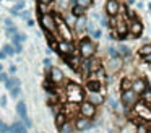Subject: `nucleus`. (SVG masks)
Wrapping results in <instances>:
<instances>
[{"mask_svg":"<svg viewBox=\"0 0 151 133\" xmlns=\"http://www.w3.org/2000/svg\"><path fill=\"white\" fill-rule=\"evenodd\" d=\"M88 102L93 104V106H101V104H104V96H102L101 93H89L88 94Z\"/></svg>","mask_w":151,"mask_h":133,"instance_id":"9b49d317","label":"nucleus"},{"mask_svg":"<svg viewBox=\"0 0 151 133\" xmlns=\"http://www.w3.org/2000/svg\"><path fill=\"white\" fill-rule=\"evenodd\" d=\"M2 71H4V67H2V63H0V73H2Z\"/></svg>","mask_w":151,"mask_h":133,"instance_id":"603ef678","label":"nucleus"},{"mask_svg":"<svg viewBox=\"0 0 151 133\" xmlns=\"http://www.w3.org/2000/svg\"><path fill=\"white\" fill-rule=\"evenodd\" d=\"M143 60L146 62V63H151V54H148V55H145L143 57Z\"/></svg>","mask_w":151,"mask_h":133,"instance_id":"49530a36","label":"nucleus"},{"mask_svg":"<svg viewBox=\"0 0 151 133\" xmlns=\"http://www.w3.org/2000/svg\"><path fill=\"white\" fill-rule=\"evenodd\" d=\"M94 125H96L94 122H91L89 119H85V117H78V119L73 122V127H75L76 132H86V130L93 128Z\"/></svg>","mask_w":151,"mask_h":133,"instance_id":"7ed1b4c3","label":"nucleus"},{"mask_svg":"<svg viewBox=\"0 0 151 133\" xmlns=\"http://www.w3.org/2000/svg\"><path fill=\"white\" fill-rule=\"evenodd\" d=\"M65 122H67V117H65V114H63V112H59V114L55 115V123H57V127H62Z\"/></svg>","mask_w":151,"mask_h":133,"instance_id":"b1692460","label":"nucleus"},{"mask_svg":"<svg viewBox=\"0 0 151 133\" xmlns=\"http://www.w3.org/2000/svg\"><path fill=\"white\" fill-rule=\"evenodd\" d=\"M8 133H28V130L24 128L23 122H15V123H12V125H10Z\"/></svg>","mask_w":151,"mask_h":133,"instance_id":"dca6fc26","label":"nucleus"},{"mask_svg":"<svg viewBox=\"0 0 151 133\" xmlns=\"http://www.w3.org/2000/svg\"><path fill=\"white\" fill-rule=\"evenodd\" d=\"M20 16H21L23 19H28V18H29V12H23V13H20Z\"/></svg>","mask_w":151,"mask_h":133,"instance_id":"a18cd8bd","label":"nucleus"},{"mask_svg":"<svg viewBox=\"0 0 151 133\" xmlns=\"http://www.w3.org/2000/svg\"><path fill=\"white\" fill-rule=\"evenodd\" d=\"M88 89H89V93H99V89H101V83H99L98 80H91V81H88Z\"/></svg>","mask_w":151,"mask_h":133,"instance_id":"6ab92c4d","label":"nucleus"},{"mask_svg":"<svg viewBox=\"0 0 151 133\" xmlns=\"http://www.w3.org/2000/svg\"><path fill=\"white\" fill-rule=\"evenodd\" d=\"M17 34H18L17 26H12V28H7V36H8V37H13V36H17Z\"/></svg>","mask_w":151,"mask_h":133,"instance_id":"7c9ffc66","label":"nucleus"},{"mask_svg":"<svg viewBox=\"0 0 151 133\" xmlns=\"http://www.w3.org/2000/svg\"><path fill=\"white\" fill-rule=\"evenodd\" d=\"M80 114H81V117H85V119H93V117L96 115V107L93 106V104H89L88 101H85V102H81V106H80Z\"/></svg>","mask_w":151,"mask_h":133,"instance_id":"423d86ee","label":"nucleus"},{"mask_svg":"<svg viewBox=\"0 0 151 133\" xmlns=\"http://www.w3.org/2000/svg\"><path fill=\"white\" fill-rule=\"evenodd\" d=\"M67 99H68L70 102H80V101L83 99L81 88L75 83H70L68 86H67Z\"/></svg>","mask_w":151,"mask_h":133,"instance_id":"f257e3e1","label":"nucleus"},{"mask_svg":"<svg viewBox=\"0 0 151 133\" xmlns=\"http://www.w3.org/2000/svg\"><path fill=\"white\" fill-rule=\"evenodd\" d=\"M128 31L132 32V36H133V37H138V36L141 34V31H143V24H141L140 21H137V19H135V21L130 24Z\"/></svg>","mask_w":151,"mask_h":133,"instance_id":"2eb2a0df","label":"nucleus"},{"mask_svg":"<svg viewBox=\"0 0 151 133\" xmlns=\"http://www.w3.org/2000/svg\"><path fill=\"white\" fill-rule=\"evenodd\" d=\"M4 52H5V55H7V57H12V55L15 54V49H13V45H5L4 47Z\"/></svg>","mask_w":151,"mask_h":133,"instance_id":"cd10ccee","label":"nucleus"},{"mask_svg":"<svg viewBox=\"0 0 151 133\" xmlns=\"http://www.w3.org/2000/svg\"><path fill=\"white\" fill-rule=\"evenodd\" d=\"M55 47H57V50H59L60 54H63V55H72L73 50H75L73 44H72V42H68V41H60V42H57Z\"/></svg>","mask_w":151,"mask_h":133,"instance_id":"1a4fd4ad","label":"nucleus"},{"mask_svg":"<svg viewBox=\"0 0 151 133\" xmlns=\"http://www.w3.org/2000/svg\"><path fill=\"white\" fill-rule=\"evenodd\" d=\"M128 89H132V81L125 78V80H122V93H124V91H128Z\"/></svg>","mask_w":151,"mask_h":133,"instance_id":"a878e982","label":"nucleus"},{"mask_svg":"<svg viewBox=\"0 0 151 133\" xmlns=\"http://www.w3.org/2000/svg\"><path fill=\"white\" fill-rule=\"evenodd\" d=\"M0 106H2V107H5V106H7V97H5V96H2V97H0Z\"/></svg>","mask_w":151,"mask_h":133,"instance_id":"c03bdc74","label":"nucleus"},{"mask_svg":"<svg viewBox=\"0 0 151 133\" xmlns=\"http://www.w3.org/2000/svg\"><path fill=\"white\" fill-rule=\"evenodd\" d=\"M137 102H138V94H135L132 89L122 93V104L125 107H133Z\"/></svg>","mask_w":151,"mask_h":133,"instance_id":"20e7f679","label":"nucleus"},{"mask_svg":"<svg viewBox=\"0 0 151 133\" xmlns=\"http://www.w3.org/2000/svg\"><path fill=\"white\" fill-rule=\"evenodd\" d=\"M96 52V45L93 44L89 39H83L80 42V54H81L83 58H91Z\"/></svg>","mask_w":151,"mask_h":133,"instance_id":"f03ea898","label":"nucleus"},{"mask_svg":"<svg viewBox=\"0 0 151 133\" xmlns=\"http://www.w3.org/2000/svg\"><path fill=\"white\" fill-rule=\"evenodd\" d=\"M93 3V0H76V5H80V6H83V8H88L89 5Z\"/></svg>","mask_w":151,"mask_h":133,"instance_id":"c756f323","label":"nucleus"},{"mask_svg":"<svg viewBox=\"0 0 151 133\" xmlns=\"http://www.w3.org/2000/svg\"><path fill=\"white\" fill-rule=\"evenodd\" d=\"M49 80H50V83H52V84L63 83V80H65L63 71L60 70V68H57V67H50V70H49Z\"/></svg>","mask_w":151,"mask_h":133,"instance_id":"39448f33","label":"nucleus"},{"mask_svg":"<svg viewBox=\"0 0 151 133\" xmlns=\"http://www.w3.org/2000/svg\"><path fill=\"white\" fill-rule=\"evenodd\" d=\"M37 8H39L41 15H47V10H49L50 6L49 5H42V3H37Z\"/></svg>","mask_w":151,"mask_h":133,"instance_id":"473e14b6","label":"nucleus"},{"mask_svg":"<svg viewBox=\"0 0 151 133\" xmlns=\"http://www.w3.org/2000/svg\"><path fill=\"white\" fill-rule=\"evenodd\" d=\"M109 104H111V106L114 107V109H117V102H115L114 99H111V101H109Z\"/></svg>","mask_w":151,"mask_h":133,"instance_id":"de8ad7c7","label":"nucleus"},{"mask_svg":"<svg viewBox=\"0 0 151 133\" xmlns=\"http://www.w3.org/2000/svg\"><path fill=\"white\" fill-rule=\"evenodd\" d=\"M44 67H47V68L50 67V60H49V58H46V60H44Z\"/></svg>","mask_w":151,"mask_h":133,"instance_id":"09e8293b","label":"nucleus"},{"mask_svg":"<svg viewBox=\"0 0 151 133\" xmlns=\"http://www.w3.org/2000/svg\"><path fill=\"white\" fill-rule=\"evenodd\" d=\"M7 80H8V75L2 71V73H0V81H2V83H5V81H7Z\"/></svg>","mask_w":151,"mask_h":133,"instance_id":"a19ab883","label":"nucleus"},{"mask_svg":"<svg viewBox=\"0 0 151 133\" xmlns=\"http://www.w3.org/2000/svg\"><path fill=\"white\" fill-rule=\"evenodd\" d=\"M86 26H88V19H86V16H78L75 21V31L76 32H85L86 31Z\"/></svg>","mask_w":151,"mask_h":133,"instance_id":"4468645a","label":"nucleus"},{"mask_svg":"<svg viewBox=\"0 0 151 133\" xmlns=\"http://www.w3.org/2000/svg\"><path fill=\"white\" fill-rule=\"evenodd\" d=\"M148 132V128L145 125H138L137 127V133H146Z\"/></svg>","mask_w":151,"mask_h":133,"instance_id":"e433bc0d","label":"nucleus"},{"mask_svg":"<svg viewBox=\"0 0 151 133\" xmlns=\"http://www.w3.org/2000/svg\"><path fill=\"white\" fill-rule=\"evenodd\" d=\"M18 2H21V0H18Z\"/></svg>","mask_w":151,"mask_h":133,"instance_id":"6e6d98bb","label":"nucleus"},{"mask_svg":"<svg viewBox=\"0 0 151 133\" xmlns=\"http://www.w3.org/2000/svg\"><path fill=\"white\" fill-rule=\"evenodd\" d=\"M119 54H122V55H124V57H128V55H130V50H128V47H125V45L124 44H120V45H119Z\"/></svg>","mask_w":151,"mask_h":133,"instance_id":"bb28decb","label":"nucleus"},{"mask_svg":"<svg viewBox=\"0 0 151 133\" xmlns=\"http://www.w3.org/2000/svg\"><path fill=\"white\" fill-rule=\"evenodd\" d=\"M146 133H151V132H150V130H148V132H146Z\"/></svg>","mask_w":151,"mask_h":133,"instance_id":"864d4df0","label":"nucleus"},{"mask_svg":"<svg viewBox=\"0 0 151 133\" xmlns=\"http://www.w3.org/2000/svg\"><path fill=\"white\" fill-rule=\"evenodd\" d=\"M8 130H10V127H8V125H5L4 122L0 123V133H8Z\"/></svg>","mask_w":151,"mask_h":133,"instance_id":"c9c22d12","label":"nucleus"},{"mask_svg":"<svg viewBox=\"0 0 151 133\" xmlns=\"http://www.w3.org/2000/svg\"><path fill=\"white\" fill-rule=\"evenodd\" d=\"M109 55H111V58H114V57H119V52L115 50V49H109Z\"/></svg>","mask_w":151,"mask_h":133,"instance_id":"4c0bfd02","label":"nucleus"},{"mask_svg":"<svg viewBox=\"0 0 151 133\" xmlns=\"http://www.w3.org/2000/svg\"><path fill=\"white\" fill-rule=\"evenodd\" d=\"M37 3H42V5H52V0H37Z\"/></svg>","mask_w":151,"mask_h":133,"instance_id":"79ce46f5","label":"nucleus"},{"mask_svg":"<svg viewBox=\"0 0 151 133\" xmlns=\"http://www.w3.org/2000/svg\"><path fill=\"white\" fill-rule=\"evenodd\" d=\"M17 86H20V80H18L17 76H8V80L5 81V88L10 91V89H13V88H17Z\"/></svg>","mask_w":151,"mask_h":133,"instance_id":"a211bd4d","label":"nucleus"},{"mask_svg":"<svg viewBox=\"0 0 151 133\" xmlns=\"http://www.w3.org/2000/svg\"><path fill=\"white\" fill-rule=\"evenodd\" d=\"M141 97H143L145 101H148V102H151V89H150V88H146V89L143 91V94H141Z\"/></svg>","mask_w":151,"mask_h":133,"instance_id":"2f4dec72","label":"nucleus"},{"mask_svg":"<svg viewBox=\"0 0 151 133\" xmlns=\"http://www.w3.org/2000/svg\"><path fill=\"white\" fill-rule=\"evenodd\" d=\"M138 54H140L141 57H145V55L151 54V44H145L143 47H140V50H138Z\"/></svg>","mask_w":151,"mask_h":133,"instance_id":"393cba45","label":"nucleus"},{"mask_svg":"<svg viewBox=\"0 0 151 133\" xmlns=\"http://www.w3.org/2000/svg\"><path fill=\"white\" fill-rule=\"evenodd\" d=\"M5 26H7V28H12V26H15V24H13V21H12L10 18H7L5 19Z\"/></svg>","mask_w":151,"mask_h":133,"instance_id":"37998d69","label":"nucleus"},{"mask_svg":"<svg viewBox=\"0 0 151 133\" xmlns=\"http://www.w3.org/2000/svg\"><path fill=\"white\" fill-rule=\"evenodd\" d=\"M20 93H21V88H20V86L10 89V96H12V97H18V96H20Z\"/></svg>","mask_w":151,"mask_h":133,"instance_id":"72a5a7b5","label":"nucleus"},{"mask_svg":"<svg viewBox=\"0 0 151 133\" xmlns=\"http://www.w3.org/2000/svg\"><path fill=\"white\" fill-rule=\"evenodd\" d=\"M150 10H151V3H150Z\"/></svg>","mask_w":151,"mask_h":133,"instance_id":"5fc2aeb1","label":"nucleus"},{"mask_svg":"<svg viewBox=\"0 0 151 133\" xmlns=\"http://www.w3.org/2000/svg\"><path fill=\"white\" fill-rule=\"evenodd\" d=\"M8 71H10V75H12V76H15V73H17V65H10Z\"/></svg>","mask_w":151,"mask_h":133,"instance_id":"ea45409f","label":"nucleus"},{"mask_svg":"<svg viewBox=\"0 0 151 133\" xmlns=\"http://www.w3.org/2000/svg\"><path fill=\"white\" fill-rule=\"evenodd\" d=\"M146 89V81L145 80H135L133 83H132V91H133L135 94H143V91Z\"/></svg>","mask_w":151,"mask_h":133,"instance_id":"ddd939ff","label":"nucleus"},{"mask_svg":"<svg viewBox=\"0 0 151 133\" xmlns=\"http://www.w3.org/2000/svg\"><path fill=\"white\" fill-rule=\"evenodd\" d=\"M72 15L76 16V18H78V16H83V15H85V8L80 6V5H73L72 6Z\"/></svg>","mask_w":151,"mask_h":133,"instance_id":"4be33fe9","label":"nucleus"},{"mask_svg":"<svg viewBox=\"0 0 151 133\" xmlns=\"http://www.w3.org/2000/svg\"><path fill=\"white\" fill-rule=\"evenodd\" d=\"M122 65H124V62H122L120 57L109 58V62H107V70H111V71H119V70L122 68Z\"/></svg>","mask_w":151,"mask_h":133,"instance_id":"f8f14e48","label":"nucleus"},{"mask_svg":"<svg viewBox=\"0 0 151 133\" xmlns=\"http://www.w3.org/2000/svg\"><path fill=\"white\" fill-rule=\"evenodd\" d=\"M80 68H81L83 75L89 73V58H83V60H81V63H80Z\"/></svg>","mask_w":151,"mask_h":133,"instance_id":"5701e85b","label":"nucleus"},{"mask_svg":"<svg viewBox=\"0 0 151 133\" xmlns=\"http://www.w3.org/2000/svg\"><path fill=\"white\" fill-rule=\"evenodd\" d=\"M23 8H24V2L21 0V2H18L17 5L12 8V13H17V15H18V12H20V10H23Z\"/></svg>","mask_w":151,"mask_h":133,"instance_id":"c85d7f7f","label":"nucleus"},{"mask_svg":"<svg viewBox=\"0 0 151 133\" xmlns=\"http://www.w3.org/2000/svg\"><path fill=\"white\" fill-rule=\"evenodd\" d=\"M91 36L94 39H99V37H101V31H99V29H94V31L91 32Z\"/></svg>","mask_w":151,"mask_h":133,"instance_id":"58836bf2","label":"nucleus"},{"mask_svg":"<svg viewBox=\"0 0 151 133\" xmlns=\"http://www.w3.org/2000/svg\"><path fill=\"white\" fill-rule=\"evenodd\" d=\"M65 60L68 62V63L72 65L73 68L80 67V58H78V57H75V55H73V54H72V55H67V57H65Z\"/></svg>","mask_w":151,"mask_h":133,"instance_id":"412c9836","label":"nucleus"},{"mask_svg":"<svg viewBox=\"0 0 151 133\" xmlns=\"http://www.w3.org/2000/svg\"><path fill=\"white\" fill-rule=\"evenodd\" d=\"M17 112H18V117H20L21 120H24L28 117V110H26V104H24V101H20V102L17 104Z\"/></svg>","mask_w":151,"mask_h":133,"instance_id":"f3484780","label":"nucleus"},{"mask_svg":"<svg viewBox=\"0 0 151 133\" xmlns=\"http://www.w3.org/2000/svg\"><path fill=\"white\" fill-rule=\"evenodd\" d=\"M55 24H57V31H59L60 34L63 36V41H68V42H72L73 36H72V32L68 31V26H67L65 23H63L62 19H60V18H55Z\"/></svg>","mask_w":151,"mask_h":133,"instance_id":"0eeeda50","label":"nucleus"},{"mask_svg":"<svg viewBox=\"0 0 151 133\" xmlns=\"http://www.w3.org/2000/svg\"><path fill=\"white\" fill-rule=\"evenodd\" d=\"M41 26L47 31H57V24H55V18L47 13V15H41Z\"/></svg>","mask_w":151,"mask_h":133,"instance_id":"6e6552de","label":"nucleus"},{"mask_svg":"<svg viewBox=\"0 0 151 133\" xmlns=\"http://www.w3.org/2000/svg\"><path fill=\"white\" fill-rule=\"evenodd\" d=\"M21 122H23V125H24V128H33V120L29 119V117H26V119L24 120H21Z\"/></svg>","mask_w":151,"mask_h":133,"instance_id":"f704fd0d","label":"nucleus"},{"mask_svg":"<svg viewBox=\"0 0 151 133\" xmlns=\"http://www.w3.org/2000/svg\"><path fill=\"white\" fill-rule=\"evenodd\" d=\"M119 2L117 0H107L106 2V13H107L109 16H115L119 13Z\"/></svg>","mask_w":151,"mask_h":133,"instance_id":"9d476101","label":"nucleus"},{"mask_svg":"<svg viewBox=\"0 0 151 133\" xmlns=\"http://www.w3.org/2000/svg\"><path fill=\"white\" fill-rule=\"evenodd\" d=\"M4 58H7V55H5L4 50H0V60H4Z\"/></svg>","mask_w":151,"mask_h":133,"instance_id":"8fccbe9b","label":"nucleus"},{"mask_svg":"<svg viewBox=\"0 0 151 133\" xmlns=\"http://www.w3.org/2000/svg\"><path fill=\"white\" fill-rule=\"evenodd\" d=\"M59 132L60 133H73L75 132V127H73L72 122H65L62 127H59Z\"/></svg>","mask_w":151,"mask_h":133,"instance_id":"aec40b11","label":"nucleus"},{"mask_svg":"<svg viewBox=\"0 0 151 133\" xmlns=\"http://www.w3.org/2000/svg\"><path fill=\"white\" fill-rule=\"evenodd\" d=\"M101 23H102V26H107V24H109L107 19H106V18H102V19H101Z\"/></svg>","mask_w":151,"mask_h":133,"instance_id":"3c124183","label":"nucleus"}]
</instances>
